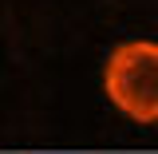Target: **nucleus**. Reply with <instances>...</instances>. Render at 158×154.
I'll use <instances>...</instances> for the list:
<instances>
[{"instance_id": "nucleus-1", "label": "nucleus", "mask_w": 158, "mask_h": 154, "mask_svg": "<svg viewBox=\"0 0 158 154\" xmlns=\"http://www.w3.org/2000/svg\"><path fill=\"white\" fill-rule=\"evenodd\" d=\"M103 91L118 115L142 127H158V44L127 40L103 67Z\"/></svg>"}]
</instances>
